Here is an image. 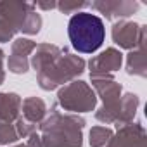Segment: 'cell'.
<instances>
[{
    "mask_svg": "<svg viewBox=\"0 0 147 147\" xmlns=\"http://www.w3.org/2000/svg\"><path fill=\"white\" fill-rule=\"evenodd\" d=\"M43 147H82L85 119L78 114H62L52 107L40 123Z\"/></svg>",
    "mask_w": 147,
    "mask_h": 147,
    "instance_id": "cell-1",
    "label": "cell"
},
{
    "mask_svg": "<svg viewBox=\"0 0 147 147\" xmlns=\"http://www.w3.org/2000/svg\"><path fill=\"white\" fill-rule=\"evenodd\" d=\"M85 66H87V62L80 55L69 52L64 47V49L59 50L57 55H54L50 61H47L36 71L38 85L45 92L61 88L62 85L76 80L85 71Z\"/></svg>",
    "mask_w": 147,
    "mask_h": 147,
    "instance_id": "cell-2",
    "label": "cell"
},
{
    "mask_svg": "<svg viewBox=\"0 0 147 147\" xmlns=\"http://www.w3.org/2000/svg\"><path fill=\"white\" fill-rule=\"evenodd\" d=\"M67 36L71 45L80 54L97 52L106 40L104 21L92 12L82 11L73 14L67 23Z\"/></svg>",
    "mask_w": 147,
    "mask_h": 147,
    "instance_id": "cell-3",
    "label": "cell"
},
{
    "mask_svg": "<svg viewBox=\"0 0 147 147\" xmlns=\"http://www.w3.org/2000/svg\"><path fill=\"white\" fill-rule=\"evenodd\" d=\"M57 102L64 111H71V114L92 113L97 106V95L87 82L73 80L59 88Z\"/></svg>",
    "mask_w": 147,
    "mask_h": 147,
    "instance_id": "cell-4",
    "label": "cell"
},
{
    "mask_svg": "<svg viewBox=\"0 0 147 147\" xmlns=\"http://www.w3.org/2000/svg\"><path fill=\"white\" fill-rule=\"evenodd\" d=\"M113 42L125 50H133L144 40H147V26H140L133 21H116L111 30Z\"/></svg>",
    "mask_w": 147,
    "mask_h": 147,
    "instance_id": "cell-5",
    "label": "cell"
},
{
    "mask_svg": "<svg viewBox=\"0 0 147 147\" xmlns=\"http://www.w3.org/2000/svg\"><path fill=\"white\" fill-rule=\"evenodd\" d=\"M121 64H123V54L118 49L109 47L88 61L90 76H113L116 71L121 69Z\"/></svg>",
    "mask_w": 147,
    "mask_h": 147,
    "instance_id": "cell-6",
    "label": "cell"
},
{
    "mask_svg": "<svg viewBox=\"0 0 147 147\" xmlns=\"http://www.w3.org/2000/svg\"><path fill=\"white\" fill-rule=\"evenodd\" d=\"M36 49V43L30 38H16L11 45V55L7 59V67L14 75H24L30 67V55Z\"/></svg>",
    "mask_w": 147,
    "mask_h": 147,
    "instance_id": "cell-7",
    "label": "cell"
},
{
    "mask_svg": "<svg viewBox=\"0 0 147 147\" xmlns=\"http://www.w3.org/2000/svg\"><path fill=\"white\" fill-rule=\"evenodd\" d=\"M90 7L95 9L97 12L104 14L106 19H126L131 14H135L140 7L138 2H133V0H95V2H90Z\"/></svg>",
    "mask_w": 147,
    "mask_h": 147,
    "instance_id": "cell-8",
    "label": "cell"
},
{
    "mask_svg": "<svg viewBox=\"0 0 147 147\" xmlns=\"http://www.w3.org/2000/svg\"><path fill=\"white\" fill-rule=\"evenodd\" d=\"M147 133L145 128L140 123H128L118 128L116 133H113V138L109 140L107 147H147Z\"/></svg>",
    "mask_w": 147,
    "mask_h": 147,
    "instance_id": "cell-9",
    "label": "cell"
},
{
    "mask_svg": "<svg viewBox=\"0 0 147 147\" xmlns=\"http://www.w3.org/2000/svg\"><path fill=\"white\" fill-rule=\"evenodd\" d=\"M33 7L30 2H0V19L7 21L19 33Z\"/></svg>",
    "mask_w": 147,
    "mask_h": 147,
    "instance_id": "cell-10",
    "label": "cell"
},
{
    "mask_svg": "<svg viewBox=\"0 0 147 147\" xmlns=\"http://www.w3.org/2000/svg\"><path fill=\"white\" fill-rule=\"evenodd\" d=\"M23 99L14 92H0V123H14L21 116Z\"/></svg>",
    "mask_w": 147,
    "mask_h": 147,
    "instance_id": "cell-11",
    "label": "cell"
},
{
    "mask_svg": "<svg viewBox=\"0 0 147 147\" xmlns=\"http://www.w3.org/2000/svg\"><path fill=\"white\" fill-rule=\"evenodd\" d=\"M145 42H140L137 45V49L130 50V54L126 55V73L128 75H135V76H147V50H145Z\"/></svg>",
    "mask_w": 147,
    "mask_h": 147,
    "instance_id": "cell-12",
    "label": "cell"
},
{
    "mask_svg": "<svg viewBox=\"0 0 147 147\" xmlns=\"http://www.w3.org/2000/svg\"><path fill=\"white\" fill-rule=\"evenodd\" d=\"M21 113H23L21 114L23 118L40 126V123L47 116V104L40 97H26L21 104Z\"/></svg>",
    "mask_w": 147,
    "mask_h": 147,
    "instance_id": "cell-13",
    "label": "cell"
},
{
    "mask_svg": "<svg viewBox=\"0 0 147 147\" xmlns=\"http://www.w3.org/2000/svg\"><path fill=\"white\" fill-rule=\"evenodd\" d=\"M138 106H140V99L137 94H123L121 95V100H119V119H118V128L123 126V125H128L133 121L137 111H138Z\"/></svg>",
    "mask_w": 147,
    "mask_h": 147,
    "instance_id": "cell-14",
    "label": "cell"
},
{
    "mask_svg": "<svg viewBox=\"0 0 147 147\" xmlns=\"http://www.w3.org/2000/svg\"><path fill=\"white\" fill-rule=\"evenodd\" d=\"M111 138H113V130L109 126H92L88 133L90 147H107Z\"/></svg>",
    "mask_w": 147,
    "mask_h": 147,
    "instance_id": "cell-15",
    "label": "cell"
},
{
    "mask_svg": "<svg viewBox=\"0 0 147 147\" xmlns=\"http://www.w3.org/2000/svg\"><path fill=\"white\" fill-rule=\"evenodd\" d=\"M42 24H43L42 16H40V14L36 12V9L33 7V9H31V12H30V14H28V18H26V23H24V26H23L21 33H24V35H36V33L40 31Z\"/></svg>",
    "mask_w": 147,
    "mask_h": 147,
    "instance_id": "cell-16",
    "label": "cell"
},
{
    "mask_svg": "<svg viewBox=\"0 0 147 147\" xmlns=\"http://www.w3.org/2000/svg\"><path fill=\"white\" fill-rule=\"evenodd\" d=\"M19 138L14 123H0V145L16 144Z\"/></svg>",
    "mask_w": 147,
    "mask_h": 147,
    "instance_id": "cell-17",
    "label": "cell"
},
{
    "mask_svg": "<svg viewBox=\"0 0 147 147\" xmlns=\"http://www.w3.org/2000/svg\"><path fill=\"white\" fill-rule=\"evenodd\" d=\"M14 126H16V131H18L19 138H28L30 135L36 133V130H38V125L28 121V119L23 118V116H19V118L14 121Z\"/></svg>",
    "mask_w": 147,
    "mask_h": 147,
    "instance_id": "cell-18",
    "label": "cell"
},
{
    "mask_svg": "<svg viewBox=\"0 0 147 147\" xmlns=\"http://www.w3.org/2000/svg\"><path fill=\"white\" fill-rule=\"evenodd\" d=\"M85 7H90V2H78V0H62V2H57V9L62 14H76L82 12Z\"/></svg>",
    "mask_w": 147,
    "mask_h": 147,
    "instance_id": "cell-19",
    "label": "cell"
},
{
    "mask_svg": "<svg viewBox=\"0 0 147 147\" xmlns=\"http://www.w3.org/2000/svg\"><path fill=\"white\" fill-rule=\"evenodd\" d=\"M16 30L4 19H0V43H7L16 36Z\"/></svg>",
    "mask_w": 147,
    "mask_h": 147,
    "instance_id": "cell-20",
    "label": "cell"
},
{
    "mask_svg": "<svg viewBox=\"0 0 147 147\" xmlns=\"http://www.w3.org/2000/svg\"><path fill=\"white\" fill-rule=\"evenodd\" d=\"M35 9H42V11H52V9H57V2H45V0H38V2L33 4Z\"/></svg>",
    "mask_w": 147,
    "mask_h": 147,
    "instance_id": "cell-21",
    "label": "cell"
},
{
    "mask_svg": "<svg viewBox=\"0 0 147 147\" xmlns=\"http://www.w3.org/2000/svg\"><path fill=\"white\" fill-rule=\"evenodd\" d=\"M26 147H43L40 135H38V133L30 135V137H28V142H26Z\"/></svg>",
    "mask_w": 147,
    "mask_h": 147,
    "instance_id": "cell-22",
    "label": "cell"
},
{
    "mask_svg": "<svg viewBox=\"0 0 147 147\" xmlns=\"http://www.w3.org/2000/svg\"><path fill=\"white\" fill-rule=\"evenodd\" d=\"M5 80V71H4V50L0 49V85Z\"/></svg>",
    "mask_w": 147,
    "mask_h": 147,
    "instance_id": "cell-23",
    "label": "cell"
},
{
    "mask_svg": "<svg viewBox=\"0 0 147 147\" xmlns=\"http://www.w3.org/2000/svg\"><path fill=\"white\" fill-rule=\"evenodd\" d=\"M11 147H26V144H16V145H11Z\"/></svg>",
    "mask_w": 147,
    "mask_h": 147,
    "instance_id": "cell-24",
    "label": "cell"
}]
</instances>
